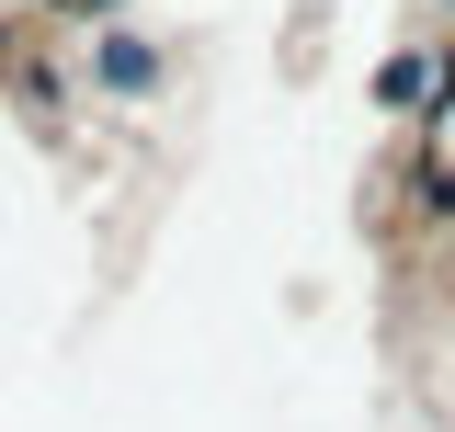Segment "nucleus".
Returning a JSON list of instances; mask_svg holds the SVG:
<instances>
[{
    "label": "nucleus",
    "mask_w": 455,
    "mask_h": 432,
    "mask_svg": "<svg viewBox=\"0 0 455 432\" xmlns=\"http://www.w3.org/2000/svg\"><path fill=\"white\" fill-rule=\"evenodd\" d=\"M103 80H125V92H148V80H160V57H148V46H103Z\"/></svg>",
    "instance_id": "nucleus-1"
}]
</instances>
